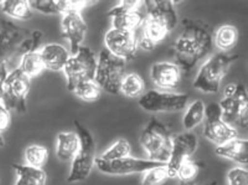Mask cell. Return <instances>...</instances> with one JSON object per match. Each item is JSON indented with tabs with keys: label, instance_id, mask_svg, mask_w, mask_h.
<instances>
[{
	"label": "cell",
	"instance_id": "obj_1",
	"mask_svg": "<svg viewBox=\"0 0 248 185\" xmlns=\"http://www.w3.org/2000/svg\"><path fill=\"white\" fill-rule=\"evenodd\" d=\"M183 29L174 44L175 64L181 71L188 73L204 58L213 47V34L205 23L186 18Z\"/></svg>",
	"mask_w": 248,
	"mask_h": 185
},
{
	"label": "cell",
	"instance_id": "obj_2",
	"mask_svg": "<svg viewBox=\"0 0 248 185\" xmlns=\"http://www.w3.org/2000/svg\"><path fill=\"white\" fill-rule=\"evenodd\" d=\"M236 55L218 53L209 57L200 67L193 82L197 90L205 94L217 93L231 66L237 60Z\"/></svg>",
	"mask_w": 248,
	"mask_h": 185
},
{
	"label": "cell",
	"instance_id": "obj_3",
	"mask_svg": "<svg viewBox=\"0 0 248 185\" xmlns=\"http://www.w3.org/2000/svg\"><path fill=\"white\" fill-rule=\"evenodd\" d=\"M77 134L79 136V148L71 165L67 176L68 183L75 184L86 180L95 166L96 145L92 133L78 121L74 122Z\"/></svg>",
	"mask_w": 248,
	"mask_h": 185
},
{
	"label": "cell",
	"instance_id": "obj_4",
	"mask_svg": "<svg viewBox=\"0 0 248 185\" xmlns=\"http://www.w3.org/2000/svg\"><path fill=\"white\" fill-rule=\"evenodd\" d=\"M140 143L149 160L167 163L170 156L172 138L166 126L152 117L142 131Z\"/></svg>",
	"mask_w": 248,
	"mask_h": 185
},
{
	"label": "cell",
	"instance_id": "obj_5",
	"mask_svg": "<svg viewBox=\"0 0 248 185\" xmlns=\"http://www.w3.org/2000/svg\"><path fill=\"white\" fill-rule=\"evenodd\" d=\"M126 61L116 57L108 50H101L97 58L94 82L111 95L120 93V85L125 76Z\"/></svg>",
	"mask_w": 248,
	"mask_h": 185
},
{
	"label": "cell",
	"instance_id": "obj_6",
	"mask_svg": "<svg viewBox=\"0 0 248 185\" xmlns=\"http://www.w3.org/2000/svg\"><path fill=\"white\" fill-rule=\"evenodd\" d=\"M96 66L95 53L89 47H79L75 54L71 55L63 70L68 89L72 92L79 84L94 80Z\"/></svg>",
	"mask_w": 248,
	"mask_h": 185
},
{
	"label": "cell",
	"instance_id": "obj_7",
	"mask_svg": "<svg viewBox=\"0 0 248 185\" xmlns=\"http://www.w3.org/2000/svg\"><path fill=\"white\" fill-rule=\"evenodd\" d=\"M31 87V79L19 69H14L2 82L1 101L10 111L24 113L27 111V97Z\"/></svg>",
	"mask_w": 248,
	"mask_h": 185
},
{
	"label": "cell",
	"instance_id": "obj_8",
	"mask_svg": "<svg viewBox=\"0 0 248 185\" xmlns=\"http://www.w3.org/2000/svg\"><path fill=\"white\" fill-rule=\"evenodd\" d=\"M188 101L186 94L152 89L140 97L139 104L149 113L178 112L185 109Z\"/></svg>",
	"mask_w": 248,
	"mask_h": 185
},
{
	"label": "cell",
	"instance_id": "obj_9",
	"mask_svg": "<svg viewBox=\"0 0 248 185\" xmlns=\"http://www.w3.org/2000/svg\"><path fill=\"white\" fill-rule=\"evenodd\" d=\"M203 134L207 140L217 146L237 137L236 128L222 118L221 108L217 102H211L205 106Z\"/></svg>",
	"mask_w": 248,
	"mask_h": 185
},
{
	"label": "cell",
	"instance_id": "obj_10",
	"mask_svg": "<svg viewBox=\"0 0 248 185\" xmlns=\"http://www.w3.org/2000/svg\"><path fill=\"white\" fill-rule=\"evenodd\" d=\"M31 34L30 30L9 20H2L0 24V66H6L14 57H19L20 47Z\"/></svg>",
	"mask_w": 248,
	"mask_h": 185
},
{
	"label": "cell",
	"instance_id": "obj_11",
	"mask_svg": "<svg viewBox=\"0 0 248 185\" xmlns=\"http://www.w3.org/2000/svg\"><path fill=\"white\" fill-rule=\"evenodd\" d=\"M222 118L232 127L247 128L248 126V96L246 88L237 85L236 93L231 98H223L219 102Z\"/></svg>",
	"mask_w": 248,
	"mask_h": 185
},
{
	"label": "cell",
	"instance_id": "obj_12",
	"mask_svg": "<svg viewBox=\"0 0 248 185\" xmlns=\"http://www.w3.org/2000/svg\"><path fill=\"white\" fill-rule=\"evenodd\" d=\"M165 164L166 163L153 161L149 159L136 158L130 156L110 161L101 160L96 157L95 161V166L100 172L111 176H126L145 173L152 168Z\"/></svg>",
	"mask_w": 248,
	"mask_h": 185
},
{
	"label": "cell",
	"instance_id": "obj_13",
	"mask_svg": "<svg viewBox=\"0 0 248 185\" xmlns=\"http://www.w3.org/2000/svg\"><path fill=\"white\" fill-rule=\"evenodd\" d=\"M197 135L191 131L181 133L172 139L170 156L166 163L170 179L176 177L178 168L185 160L190 159L197 150Z\"/></svg>",
	"mask_w": 248,
	"mask_h": 185
},
{
	"label": "cell",
	"instance_id": "obj_14",
	"mask_svg": "<svg viewBox=\"0 0 248 185\" xmlns=\"http://www.w3.org/2000/svg\"><path fill=\"white\" fill-rule=\"evenodd\" d=\"M106 50L126 62L133 60L139 45L135 32L111 28L104 37Z\"/></svg>",
	"mask_w": 248,
	"mask_h": 185
},
{
	"label": "cell",
	"instance_id": "obj_15",
	"mask_svg": "<svg viewBox=\"0 0 248 185\" xmlns=\"http://www.w3.org/2000/svg\"><path fill=\"white\" fill-rule=\"evenodd\" d=\"M170 32L169 28L163 22L146 15L135 34L139 47L146 51H152L166 38Z\"/></svg>",
	"mask_w": 248,
	"mask_h": 185
},
{
	"label": "cell",
	"instance_id": "obj_16",
	"mask_svg": "<svg viewBox=\"0 0 248 185\" xmlns=\"http://www.w3.org/2000/svg\"><path fill=\"white\" fill-rule=\"evenodd\" d=\"M61 27L62 37L70 46L71 55L75 54L82 47L88 31V26L81 12L69 11L62 15Z\"/></svg>",
	"mask_w": 248,
	"mask_h": 185
},
{
	"label": "cell",
	"instance_id": "obj_17",
	"mask_svg": "<svg viewBox=\"0 0 248 185\" xmlns=\"http://www.w3.org/2000/svg\"><path fill=\"white\" fill-rule=\"evenodd\" d=\"M151 79L154 85L165 92H171L179 86L181 71L175 63L158 62L152 65Z\"/></svg>",
	"mask_w": 248,
	"mask_h": 185
},
{
	"label": "cell",
	"instance_id": "obj_18",
	"mask_svg": "<svg viewBox=\"0 0 248 185\" xmlns=\"http://www.w3.org/2000/svg\"><path fill=\"white\" fill-rule=\"evenodd\" d=\"M146 15L154 17L163 22L172 31L178 22L174 1L171 0H148L143 1Z\"/></svg>",
	"mask_w": 248,
	"mask_h": 185
},
{
	"label": "cell",
	"instance_id": "obj_19",
	"mask_svg": "<svg viewBox=\"0 0 248 185\" xmlns=\"http://www.w3.org/2000/svg\"><path fill=\"white\" fill-rule=\"evenodd\" d=\"M39 52L45 69L51 71H63L71 56L69 50L59 43L46 44Z\"/></svg>",
	"mask_w": 248,
	"mask_h": 185
},
{
	"label": "cell",
	"instance_id": "obj_20",
	"mask_svg": "<svg viewBox=\"0 0 248 185\" xmlns=\"http://www.w3.org/2000/svg\"><path fill=\"white\" fill-rule=\"evenodd\" d=\"M248 140L237 137L222 145L217 146L216 149L217 156L240 165L248 164Z\"/></svg>",
	"mask_w": 248,
	"mask_h": 185
},
{
	"label": "cell",
	"instance_id": "obj_21",
	"mask_svg": "<svg viewBox=\"0 0 248 185\" xmlns=\"http://www.w3.org/2000/svg\"><path fill=\"white\" fill-rule=\"evenodd\" d=\"M79 136L76 131H63L57 136L56 155L59 160L72 162L79 148Z\"/></svg>",
	"mask_w": 248,
	"mask_h": 185
},
{
	"label": "cell",
	"instance_id": "obj_22",
	"mask_svg": "<svg viewBox=\"0 0 248 185\" xmlns=\"http://www.w3.org/2000/svg\"><path fill=\"white\" fill-rule=\"evenodd\" d=\"M16 173L15 185H46L47 174L43 169H35L26 164L14 163Z\"/></svg>",
	"mask_w": 248,
	"mask_h": 185
},
{
	"label": "cell",
	"instance_id": "obj_23",
	"mask_svg": "<svg viewBox=\"0 0 248 185\" xmlns=\"http://www.w3.org/2000/svg\"><path fill=\"white\" fill-rule=\"evenodd\" d=\"M7 16L18 21H27L32 17V9L28 0H5L1 5Z\"/></svg>",
	"mask_w": 248,
	"mask_h": 185
},
{
	"label": "cell",
	"instance_id": "obj_24",
	"mask_svg": "<svg viewBox=\"0 0 248 185\" xmlns=\"http://www.w3.org/2000/svg\"><path fill=\"white\" fill-rule=\"evenodd\" d=\"M239 38V31L230 24L221 26L217 28L213 37L215 45L221 53L229 51L236 46Z\"/></svg>",
	"mask_w": 248,
	"mask_h": 185
},
{
	"label": "cell",
	"instance_id": "obj_25",
	"mask_svg": "<svg viewBox=\"0 0 248 185\" xmlns=\"http://www.w3.org/2000/svg\"><path fill=\"white\" fill-rule=\"evenodd\" d=\"M18 69L30 79L40 76L46 69L39 50L23 55Z\"/></svg>",
	"mask_w": 248,
	"mask_h": 185
},
{
	"label": "cell",
	"instance_id": "obj_26",
	"mask_svg": "<svg viewBox=\"0 0 248 185\" xmlns=\"http://www.w3.org/2000/svg\"><path fill=\"white\" fill-rule=\"evenodd\" d=\"M205 105L201 100H197L190 104L183 117L182 123L187 131H191L204 120Z\"/></svg>",
	"mask_w": 248,
	"mask_h": 185
},
{
	"label": "cell",
	"instance_id": "obj_27",
	"mask_svg": "<svg viewBox=\"0 0 248 185\" xmlns=\"http://www.w3.org/2000/svg\"><path fill=\"white\" fill-rule=\"evenodd\" d=\"M145 82L136 73L126 74L120 85V92L129 98H140L144 94Z\"/></svg>",
	"mask_w": 248,
	"mask_h": 185
},
{
	"label": "cell",
	"instance_id": "obj_28",
	"mask_svg": "<svg viewBox=\"0 0 248 185\" xmlns=\"http://www.w3.org/2000/svg\"><path fill=\"white\" fill-rule=\"evenodd\" d=\"M145 15L139 11L126 13L112 18V28L135 32L141 25Z\"/></svg>",
	"mask_w": 248,
	"mask_h": 185
},
{
	"label": "cell",
	"instance_id": "obj_29",
	"mask_svg": "<svg viewBox=\"0 0 248 185\" xmlns=\"http://www.w3.org/2000/svg\"><path fill=\"white\" fill-rule=\"evenodd\" d=\"M48 157V149L41 144H30L24 150L25 164L30 167L43 169L47 163Z\"/></svg>",
	"mask_w": 248,
	"mask_h": 185
},
{
	"label": "cell",
	"instance_id": "obj_30",
	"mask_svg": "<svg viewBox=\"0 0 248 185\" xmlns=\"http://www.w3.org/2000/svg\"><path fill=\"white\" fill-rule=\"evenodd\" d=\"M32 11L45 15H63L67 12L66 0H31Z\"/></svg>",
	"mask_w": 248,
	"mask_h": 185
},
{
	"label": "cell",
	"instance_id": "obj_31",
	"mask_svg": "<svg viewBox=\"0 0 248 185\" xmlns=\"http://www.w3.org/2000/svg\"><path fill=\"white\" fill-rule=\"evenodd\" d=\"M101 88L94 80L82 82L78 85L72 92L77 98L85 102H93L98 100L101 96Z\"/></svg>",
	"mask_w": 248,
	"mask_h": 185
},
{
	"label": "cell",
	"instance_id": "obj_32",
	"mask_svg": "<svg viewBox=\"0 0 248 185\" xmlns=\"http://www.w3.org/2000/svg\"><path fill=\"white\" fill-rule=\"evenodd\" d=\"M131 153V147L130 143L126 139L120 138L117 140L111 147L106 150L99 158L101 160H118L123 157H128Z\"/></svg>",
	"mask_w": 248,
	"mask_h": 185
},
{
	"label": "cell",
	"instance_id": "obj_33",
	"mask_svg": "<svg viewBox=\"0 0 248 185\" xmlns=\"http://www.w3.org/2000/svg\"><path fill=\"white\" fill-rule=\"evenodd\" d=\"M143 173L141 185H162L170 179L166 164L152 168Z\"/></svg>",
	"mask_w": 248,
	"mask_h": 185
},
{
	"label": "cell",
	"instance_id": "obj_34",
	"mask_svg": "<svg viewBox=\"0 0 248 185\" xmlns=\"http://www.w3.org/2000/svg\"><path fill=\"white\" fill-rule=\"evenodd\" d=\"M200 163L188 159L178 168L176 177L179 179L180 182L184 183L194 182V179H196L200 173Z\"/></svg>",
	"mask_w": 248,
	"mask_h": 185
},
{
	"label": "cell",
	"instance_id": "obj_35",
	"mask_svg": "<svg viewBox=\"0 0 248 185\" xmlns=\"http://www.w3.org/2000/svg\"><path fill=\"white\" fill-rule=\"evenodd\" d=\"M228 185H248V171L245 168L237 166L228 171Z\"/></svg>",
	"mask_w": 248,
	"mask_h": 185
},
{
	"label": "cell",
	"instance_id": "obj_36",
	"mask_svg": "<svg viewBox=\"0 0 248 185\" xmlns=\"http://www.w3.org/2000/svg\"><path fill=\"white\" fill-rule=\"evenodd\" d=\"M143 4V1L140 0H131V1H121L117 6L114 7L108 13V15L111 18L120 14L126 13L134 12L139 11V8Z\"/></svg>",
	"mask_w": 248,
	"mask_h": 185
},
{
	"label": "cell",
	"instance_id": "obj_37",
	"mask_svg": "<svg viewBox=\"0 0 248 185\" xmlns=\"http://www.w3.org/2000/svg\"><path fill=\"white\" fill-rule=\"evenodd\" d=\"M11 123V111L0 100V133L5 132L8 129Z\"/></svg>",
	"mask_w": 248,
	"mask_h": 185
},
{
	"label": "cell",
	"instance_id": "obj_38",
	"mask_svg": "<svg viewBox=\"0 0 248 185\" xmlns=\"http://www.w3.org/2000/svg\"><path fill=\"white\" fill-rule=\"evenodd\" d=\"M236 88H237V85H235V84H229V85H226L224 90H223V98H231V97L233 96L236 93Z\"/></svg>",
	"mask_w": 248,
	"mask_h": 185
},
{
	"label": "cell",
	"instance_id": "obj_39",
	"mask_svg": "<svg viewBox=\"0 0 248 185\" xmlns=\"http://www.w3.org/2000/svg\"><path fill=\"white\" fill-rule=\"evenodd\" d=\"M8 72L7 71V67L5 66H0V81L3 82L4 79L8 75Z\"/></svg>",
	"mask_w": 248,
	"mask_h": 185
},
{
	"label": "cell",
	"instance_id": "obj_40",
	"mask_svg": "<svg viewBox=\"0 0 248 185\" xmlns=\"http://www.w3.org/2000/svg\"><path fill=\"white\" fill-rule=\"evenodd\" d=\"M180 185H194V182H191V183H184V182H181ZM207 185H217V182L216 181H213L210 182V184Z\"/></svg>",
	"mask_w": 248,
	"mask_h": 185
},
{
	"label": "cell",
	"instance_id": "obj_41",
	"mask_svg": "<svg viewBox=\"0 0 248 185\" xmlns=\"http://www.w3.org/2000/svg\"><path fill=\"white\" fill-rule=\"evenodd\" d=\"M4 145H5V140H4L2 134L0 133V147H3Z\"/></svg>",
	"mask_w": 248,
	"mask_h": 185
},
{
	"label": "cell",
	"instance_id": "obj_42",
	"mask_svg": "<svg viewBox=\"0 0 248 185\" xmlns=\"http://www.w3.org/2000/svg\"><path fill=\"white\" fill-rule=\"evenodd\" d=\"M2 97V81H0V100Z\"/></svg>",
	"mask_w": 248,
	"mask_h": 185
},
{
	"label": "cell",
	"instance_id": "obj_43",
	"mask_svg": "<svg viewBox=\"0 0 248 185\" xmlns=\"http://www.w3.org/2000/svg\"><path fill=\"white\" fill-rule=\"evenodd\" d=\"M2 1H0V7H1V5H2Z\"/></svg>",
	"mask_w": 248,
	"mask_h": 185
}]
</instances>
